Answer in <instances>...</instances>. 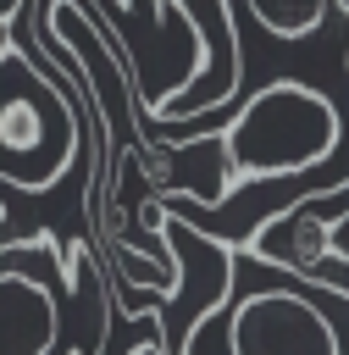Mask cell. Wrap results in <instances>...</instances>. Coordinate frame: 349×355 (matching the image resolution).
<instances>
[{
    "label": "cell",
    "instance_id": "6da1fadb",
    "mask_svg": "<svg viewBox=\"0 0 349 355\" xmlns=\"http://www.w3.org/2000/svg\"><path fill=\"white\" fill-rule=\"evenodd\" d=\"M83 155L78 94L44 55L0 39V178L17 189H55Z\"/></svg>",
    "mask_w": 349,
    "mask_h": 355
},
{
    "label": "cell",
    "instance_id": "7a4b0ae2",
    "mask_svg": "<svg viewBox=\"0 0 349 355\" xmlns=\"http://www.w3.org/2000/svg\"><path fill=\"white\" fill-rule=\"evenodd\" d=\"M222 133H227L238 183H283V178L321 166L338 150L343 122H338V105L316 83L277 78V83L255 89L233 111V122H222Z\"/></svg>",
    "mask_w": 349,
    "mask_h": 355
},
{
    "label": "cell",
    "instance_id": "3957f363",
    "mask_svg": "<svg viewBox=\"0 0 349 355\" xmlns=\"http://www.w3.org/2000/svg\"><path fill=\"white\" fill-rule=\"evenodd\" d=\"M55 277H61V250L50 233L0 244V349L39 355L61 338Z\"/></svg>",
    "mask_w": 349,
    "mask_h": 355
},
{
    "label": "cell",
    "instance_id": "277c9868",
    "mask_svg": "<svg viewBox=\"0 0 349 355\" xmlns=\"http://www.w3.org/2000/svg\"><path fill=\"white\" fill-rule=\"evenodd\" d=\"M227 349L233 355H338L349 349V338L343 327H332V316L310 294L277 288V294H249L233 305Z\"/></svg>",
    "mask_w": 349,
    "mask_h": 355
},
{
    "label": "cell",
    "instance_id": "5b68a950",
    "mask_svg": "<svg viewBox=\"0 0 349 355\" xmlns=\"http://www.w3.org/2000/svg\"><path fill=\"white\" fill-rule=\"evenodd\" d=\"M244 6H249V17H255L271 39L299 44V39H310V33L321 28V17H327L332 0H244Z\"/></svg>",
    "mask_w": 349,
    "mask_h": 355
},
{
    "label": "cell",
    "instance_id": "8992f818",
    "mask_svg": "<svg viewBox=\"0 0 349 355\" xmlns=\"http://www.w3.org/2000/svg\"><path fill=\"white\" fill-rule=\"evenodd\" d=\"M22 6H28V0H0V22H11V17L22 11Z\"/></svg>",
    "mask_w": 349,
    "mask_h": 355
},
{
    "label": "cell",
    "instance_id": "52a82bcc",
    "mask_svg": "<svg viewBox=\"0 0 349 355\" xmlns=\"http://www.w3.org/2000/svg\"><path fill=\"white\" fill-rule=\"evenodd\" d=\"M161 6H166V0H161Z\"/></svg>",
    "mask_w": 349,
    "mask_h": 355
}]
</instances>
